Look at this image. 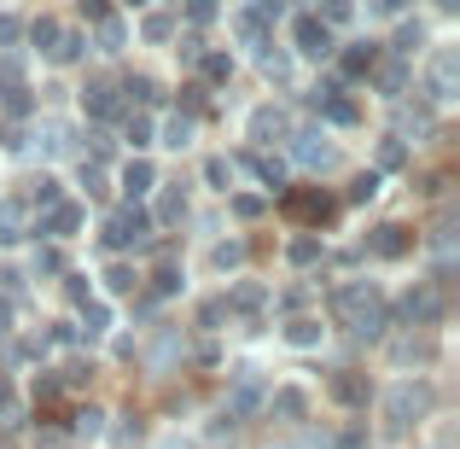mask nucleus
Returning a JSON list of instances; mask_svg holds the SVG:
<instances>
[{"label":"nucleus","instance_id":"obj_20","mask_svg":"<svg viewBox=\"0 0 460 449\" xmlns=\"http://www.w3.org/2000/svg\"><path fill=\"white\" fill-rule=\"evenodd\" d=\"M181 216H187V199H175V193H169V199L157 204V222H164V228H175Z\"/></svg>","mask_w":460,"mask_h":449},{"label":"nucleus","instance_id":"obj_23","mask_svg":"<svg viewBox=\"0 0 460 449\" xmlns=\"http://www.w3.org/2000/svg\"><path fill=\"white\" fill-rule=\"evenodd\" d=\"M274 449H332L326 438H314V432H297V438H280Z\"/></svg>","mask_w":460,"mask_h":449},{"label":"nucleus","instance_id":"obj_4","mask_svg":"<svg viewBox=\"0 0 460 449\" xmlns=\"http://www.w3.org/2000/svg\"><path fill=\"white\" fill-rule=\"evenodd\" d=\"M402 315H408V327H431L443 315V292L438 286H414V292L402 298Z\"/></svg>","mask_w":460,"mask_h":449},{"label":"nucleus","instance_id":"obj_5","mask_svg":"<svg viewBox=\"0 0 460 449\" xmlns=\"http://www.w3.org/2000/svg\"><path fill=\"white\" fill-rule=\"evenodd\" d=\"M76 228H82V204H70V199L47 204V216H41V234L47 239H76Z\"/></svg>","mask_w":460,"mask_h":449},{"label":"nucleus","instance_id":"obj_18","mask_svg":"<svg viewBox=\"0 0 460 449\" xmlns=\"http://www.w3.org/2000/svg\"><path fill=\"white\" fill-rule=\"evenodd\" d=\"M227 303H234V310H262V303H269V292H262V286H234V298H227Z\"/></svg>","mask_w":460,"mask_h":449},{"label":"nucleus","instance_id":"obj_11","mask_svg":"<svg viewBox=\"0 0 460 449\" xmlns=\"http://www.w3.org/2000/svg\"><path fill=\"white\" fill-rule=\"evenodd\" d=\"M402 251H408V228L402 222H391V228L373 234V257H402Z\"/></svg>","mask_w":460,"mask_h":449},{"label":"nucleus","instance_id":"obj_22","mask_svg":"<svg viewBox=\"0 0 460 449\" xmlns=\"http://www.w3.org/2000/svg\"><path fill=\"white\" fill-rule=\"evenodd\" d=\"M164 147H187V140H192V123H187V117H169V129H164Z\"/></svg>","mask_w":460,"mask_h":449},{"label":"nucleus","instance_id":"obj_14","mask_svg":"<svg viewBox=\"0 0 460 449\" xmlns=\"http://www.w3.org/2000/svg\"><path fill=\"white\" fill-rule=\"evenodd\" d=\"M23 239V211L18 204H0V246H18Z\"/></svg>","mask_w":460,"mask_h":449},{"label":"nucleus","instance_id":"obj_3","mask_svg":"<svg viewBox=\"0 0 460 449\" xmlns=\"http://www.w3.org/2000/svg\"><path fill=\"white\" fill-rule=\"evenodd\" d=\"M140 239H152V216L140 211V204L135 211H117L111 222H105V246L123 251V246H140Z\"/></svg>","mask_w":460,"mask_h":449},{"label":"nucleus","instance_id":"obj_8","mask_svg":"<svg viewBox=\"0 0 460 449\" xmlns=\"http://www.w3.org/2000/svg\"><path fill=\"white\" fill-rule=\"evenodd\" d=\"M262 403H269L274 415H286V420H304V415H309V397L297 391V385H280V391H269Z\"/></svg>","mask_w":460,"mask_h":449},{"label":"nucleus","instance_id":"obj_19","mask_svg":"<svg viewBox=\"0 0 460 449\" xmlns=\"http://www.w3.org/2000/svg\"><path fill=\"white\" fill-rule=\"evenodd\" d=\"M204 175H210V187H216V193L234 187V164H222V157H210V164H204Z\"/></svg>","mask_w":460,"mask_h":449},{"label":"nucleus","instance_id":"obj_28","mask_svg":"<svg viewBox=\"0 0 460 449\" xmlns=\"http://www.w3.org/2000/svg\"><path fill=\"white\" fill-rule=\"evenodd\" d=\"M18 409V397H12V380H0V415H12Z\"/></svg>","mask_w":460,"mask_h":449},{"label":"nucleus","instance_id":"obj_16","mask_svg":"<svg viewBox=\"0 0 460 449\" xmlns=\"http://www.w3.org/2000/svg\"><path fill=\"white\" fill-rule=\"evenodd\" d=\"M210 263H216L222 274H227V269H239V263H245V246H239V239H222V246L210 251Z\"/></svg>","mask_w":460,"mask_h":449},{"label":"nucleus","instance_id":"obj_27","mask_svg":"<svg viewBox=\"0 0 460 449\" xmlns=\"http://www.w3.org/2000/svg\"><path fill=\"white\" fill-rule=\"evenodd\" d=\"M128 140H135V147H152V123H146V117H140V123H128Z\"/></svg>","mask_w":460,"mask_h":449},{"label":"nucleus","instance_id":"obj_7","mask_svg":"<svg viewBox=\"0 0 460 449\" xmlns=\"http://www.w3.org/2000/svg\"><path fill=\"white\" fill-rule=\"evenodd\" d=\"M297 53H304V58H326V53H332V35H326V23H314V18L297 23Z\"/></svg>","mask_w":460,"mask_h":449},{"label":"nucleus","instance_id":"obj_13","mask_svg":"<svg viewBox=\"0 0 460 449\" xmlns=\"http://www.w3.org/2000/svg\"><path fill=\"white\" fill-rule=\"evenodd\" d=\"M82 327H88V333H93V338H100V333H111V303H100V298H88V303H82Z\"/></svg>","mask_w":460,"mask_h":449},{"label":"nucleus","instance_id":"obj_10","mask_svg":"<svg viewBox=\"0 0 460 449\" xmlns=\"http://www.w3.org/2000/svg\"><path fill=\"white\" fill-rule=\"evenodd\" d=\"M152 187H157V169L146 164V157H135V164L123 169V193H135V199H146Z\"/></svg>","mask_w":460,"mask_h":449},{"label":"nucleus","instance_id":"obj_21","mask_svg":"<svg viewBox=\"0 0 460 449\" xmlns=\"http://www.w3.org/2000/svg\"><path fill=\"white\" fill-rule=\"evenodd\" d=\"M105 281H111V292H128V286H135L140 274L128 269V263H111V269H105Z\"/></svg>","mask_w":460,"mask_h":449},{"label":"nucleus","instance_id":"obj_15","mask_svg":"<svg viewBox=\"0 0 460 449\" xmlns=\"http://www.w3.org/2000/svg\"><path fill=\"white\" fill-rule=\"evenodd\" d=\"M286 257H292L297 269H309V263H321V239H314V234H304V239H292V246H286Z\"/></svg>","mask_w":460,"mask_h":449},{"label":"nucleus","instance_id":"obj_9","mask_svg":"<svg viewBox=\"0 0 460 449\" xmlns=\"http://www.w3.org/2000/svg\"><path fill=\"white\" fill-rule=\"evenodd\" d=\"M251 140H262V147H269V140H286V117L274 112V105H262V112L251 117Z\"/></svg>","mask_w":460,"mask_h":449},{"label":"nucleus","instance_id":"obj_6","mask_svg":"<svg viewBox=\"0 0 460 449\" xmlns=\"http://www.w3.org/2000/svg\"><path fill=\"white\" fill-rule=\"evenodd\" d=\"M280 338H286V345H292V350H314V345H321V338H326V327H321V315H292Z\"/></svg>","mask_w":460,"mask_h":449},{"label":"nucleus","instance_id":"obj_24","mask_svg":"<svg viewBox=\"0 0 460 449\" xmlns=\"http://www.w3.org/2000/svg\"><path fill=\"white\" fill-rule=\"evenodd\" d=\"M100 409H82V415H76V432H82V438H100Z\"/></svg>","mask_w":460,"mask_h":449},{"label":"nucleus","instance_id":"obj_12","mask_svg":"<svg viewBox=\"0 0 460 449\" xmlns=\"http://www.w3.org/2000/svg\"><path fill=\"white\" fill-rule=\"evenodd\" d=\"M332 397L349 403V409H361L367 403V380H361V373H332Z\"/></svg>","mask_w":460,"mask_h":449},{"label":"nucleus","instance_id":"obj_29","mask_svg":"<svg viewBox=\"0 0 460 449\" xmlns=\"http://www.w3.org/2000/svg\"><path fill=\"white\" fill-rule=\"evenodd\" d=\"M373 6H379V12H396V6H402V0H373Z\"/></svg>","mask_w":460,"mask_h":449},{"label":"nucleus","instance_id":"obj_25","mask_svg":"<svg viewBox=\"0 0 460 449\" xmlns=\"http://www.w3.org/2000/svg\"><path fill=\"white\" fill-rule=\"evenodd\" d=\"M373 193H379V175H356V187H349V199H373Z\"/></svg>","mask_w":460,"mask_h":449},{"label":"nucleus","instance_id":"obj_17","mask_svg":"<svg viewBox=\"0 0 460 449\" xmlns=\"http://www.w3.org/2000/svg\"><path fill=\"white\" fill-rule=\"evenodd\" d=\"M396 362H431V338H396Z\"/></svg>","mask_w":460,"mask_h":449},{"label":"nucleus","instance_id":"obj_1","mask_svg":"<svg viewBox=\"0 0 460 449\" xmlns=\"http://www.w3.org/2000/svg\"><path fill=\"white\" fill-rule=\"evenodd\" d=\"M332 315H338V321H344L356 338H379V333H385V303H379V292H373L367 281L338 286V292H332Z\"/></svg>","mask_w":460,"mask_h":449},{"label":"nucleus","instance_id":"obj_2","mask_svg":"<svg viewBox=\"0 0 460 449\" xmlns=\"http://www.w3.org/2000/svg\"><path fill=\"white\" fill-rule=\"evenodd\" d=\"M431 403H438V391H431V380H396L391 391H385V427H426Z\"/></svg>","mask_w":460,"mask_h":449},{"label":"nucleus","instance_id":"obj_26","mask_svg":"<svg viewBox=\"0 0 460 449\" xmlns=\"http://www.w3.org/2000/svg\"><path fill=\"white\" fill-rule=\"evenodd\" d=\"M321 18H326V23H349V0H326Z\"/></svg>","mask_w":460,"mask_h":449}]
</instances>
